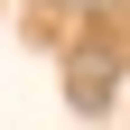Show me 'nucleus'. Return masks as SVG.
<instances>
[{
    "label": "nucleus",
    "mask_w": 130,
    "mask_h": 130,
    "mask_svg": "<svg viewBox=\"0 0 130 130\" xmlns=\"http://www.w3.org/2000/svg\"><path fill=\"white\" fill-rule=\"evenodd\" d=\"M65 93H74V111H102V102H111V74H102V65H93V56H84V65H74V84H65Z\"/></svg>",
    "instance_id": "nucleus-1"
},
{
    "label": "nucleus",
    "mask_w": 130,
    "mask_h": 130,
    "mask_svg": "<svg viewBox=\"0 0 130 130\" xmlns=\"http://www.w3.org/2000/svg\"><path fill=\"white\" fill-rule=\"evenodd\" d=\"M56 9H65V0H56Z\"/></svg>",
    "instance_id": "nucleus-2"
}]
</instances>
